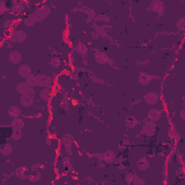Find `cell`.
<instances>
[{
  "instance_id": "cell-1",
  "label": "cell",
  "mask_w": 185,
  "mask_h": 185,
  "mask_svg": "<svg viewBox=\"0 0 185 185\" xmlns=\"http://www.w3.org/2000/svg\"><path fill=\"white\" fill-rule=\"evenodd\" d=\"M37 85L40 87H43L46 88H50V85L52 84V79L48 76L43 75H39L36 76Z\"/></svg>"
},
{
  "instance_id": "cell-2",
  "label": "cell",
  "mask_w": 185,
  "mask_h": 185,
  "mask_svg": "<svg viewBox=\"0 0 185 185\" xmlns=\"http://www.w3.org/2000/svg\"><path fill=\"white\" fill-rule=\"evenodd\" d=\"M158 94L154 92H149L145 96V100L149 105H154L158 101Z\"/></svg>"
},
{
  "instance_id": "cell-3",
  "label": "cell",
  "mask_w": 185,
  "mask_h": 185,
  "mask_svg": "<svg viewBox=\"0 0 185 185\" xmlns=\"http://www.w3.org/2000/svg\"><path fill=\"white\" fill-rule=\"evenodd\" d=\"M156 124L153 122H148L144 126V132L148 136H152L155 134L156 131Z\"/></svg>"
},
{
  "instance_id": "cell-4",
  "label": "cell",
  "mask_w": 185,
  "mask_h": 185,
  "mask_svg": "<svg viewBox=\"0 0 185 185\" xmlns=\"http://www.w3.org/2000/svg\"><path fill=\"white\" fill-rule=\"evenodd\" d=\"M34 102V99L33 97L30 96L29 95L25 94L22 95V96L20 98V103H21L22 105L25 107H30L33 105Z\"/></svg>"
},
{
  "instance_id": "cell-5",
  "label": "cell",
  "mask_w": 185,
  "mask_h": 185,
  "mask_svg": "<svg viewBox=\"0 0 185 185\" xmlns=\"http://www.w3.org/2000/svg\"><path fill=\"white\" fill-rule=\"evenodd\" d=\"M9 58H10V61L12 63H13L14 64H17L20 63V61L22 60V55L18 51H14V52H11L10 55H9Z\"/></svg>"
},
{
  "instance_id": "cell-6",
  "label": "cell",
  "mask_w": 185,
  "mask_h": 185,
  "mask_svg": "<svg viewBox=\"0 0 185 185\" xmlns=\"http://www.w3.org/2000/svg\"><path fill=\"white\" fill-rule=\"evenodd\" d=\"M18 72L21 77L28 78L30 75H31V69L27 64H23L19 68Z\"/></svg>"
},
{
  "instance_id": "cell-7",
  "label": "cell",
  "mask_w": 185,
  "mask_h": 185,
  "mask_svg": "<svg viewBox=\"0 0 185 185\" xmlns=\"http://www.w3.org/2000/svg\"><path fill=\"white\" fill-rule=\"evenodd\" d=\"M161 112H159L158 110L157 109H151L148 112V117L149 119H150V121L152 122H156L161 118Z\"/></svg>"
},
{
  "instance_id": "cell-8",
  "label": "cell",
  "mask_w": 185,
  "mask_h": 185,
  "mask_svg": "<svg viewBox=\"0 0 185 185\" xmlns=\"http://www.w3.org/2000/svg\"><path fill=\"white\" fill-rule=\"evenodd\" d=\"M138 81L140 84L143 85H146L149 84L150 82V76L148 74L145 72H141L138 77Z\"/></svg>"
},
{
  "instance_id": "cell-9",
  "label": "cell",
  "mask_w": 185,
  "mask_h": 185,
  "mask_svg": "<svg viewBox=\"0 0 185 185\" xmlns=\"http://www.w3.org/2000/svg\"><path fill=\"white\" fill-rule=\"evenodd\" d=\"M137 166L141 171L146 170L149 166V162L145 158H141L139 159L137 163Z\"/></svg>"
},
{
  "instance_id": "cell-10",
  "label": "cell",
  "mask_w": 185,
  "mask_h": 185,
  "mask_svg": "<svg viewBox=\"0 0 185 185\" xmlns=\"http://www.w3.org/2000/svg\"><path fill=\"white\" fill-rule=\"evenodd\" d=\"M30 88L31 87H29L27 83L22 82H20L19 84L17 85V91L20 94L25 95L27 94V92L28 91Z\"/></svg>"
},
{
  "instance_id": "cell-11",
  "label": "cell",
  "mask_w": 185,
  "mask_h": 185,
  "mask_svg": "<svg viewBox=\"0 0 185 185\" xmlns=\"http://www.w3.org/2000/svg\"><path fill=\"white\" fill-rule=\"evenodd\" d=\"M51 94H52L51 90L48 88H45L40 92V98L41 100L45 101V102H48L51 98Z\"/></svg>"
},
{
  "instance_id": "cell-12",
  "label": "cell",
  "mask_w": 185,
  "mask_h": 185,
  "mask_svg": "<svg viewBox=\"0 0 185 185\" xmlns=\"http://www.w3.org/2000/svg\"><path fill=\"white\" fill-rule=\"evenodd\" d=\"M8 113H9V115H10L11 117L17 118L19 117L20 114H21V111H20L19 107L14 106L10 108V109L9 110Z\"/></svg>"
},
{
  "instance_id": "cell-13",
  "label": "cell",
  "mask_w": 185,
  "mask_h": 185,
  "mask_svg": "<svg viewBox=\"0 0 185 185\" xmlns=\"http://www.w3.org/2000/svg\"><path fill=\"white\" fill-rule=\"evenodd\" d=\"M12 129H20V130H22L23 126H24V122H22V120L15 118L12 122Z\"/></svg>"
},
{
  "instance_id": "cell-14",
  "label": "cell",
  "mask_w": 185,
  "mask_h": 185,
  "mask_svg": "<svg viewBox=\"0 0 185 185\" xmlns=\"http://www.w3.org/2000/svg\"><path fill=\"white\" fill-rule=\"evenodd\" d=\"M26 83L29 87H36L37 85L36 76H35L34 75H30L28 77L26 78Z\"/></svg>"
},
{
  "instance_id": "cell-15",
  "label": "cell",
  "mask_w": 185,
  "mask_h": 185,
  "mask_svg": "<svg viewBox=\"0 0 185 185\" xmlns=\"http://www.w3.org/2000/svg\"><path fill=\"white\" fill-rule=\"evenodd\" d=\"M103 158L105 159V161L107 162V163H112V162L115 160L116 156L112 151H107L104 154Z\"/></svg>"
},
{
  "instance_id": "cell-16",
  "label": "cell",
  "mask_w": 185,
  "mask_h": 185,
  "mask_svg": "<svg viewBox=\"0 0 185 185\" xmlns=\"http://www.w3.org/2000/svg\"><path fill=\"white\" fill-rule=\"evenodd\" d=\"M12 151V148L9 144H5L4 146L1 148V152L4 156H8L11 153Z\"/></svg>"
},
{
  "instance_id": "cell-17",
  "label": "cell",
  "mask_w": 185,
  "mask_h": 185,
  "mask_svg": "<svg viewBox=\"0 0 185 185\" xmlns=\"http://www.w3.org/2000/svg\"><path fill=\"white\" fill-rule=\"evenodd\" d=\"M137 120L135 117H129L128 119H127L126 120V124L127 126H128L129 128H133V127H135L136 126V124H137Z\"/></svg>"
},
{
  "instance_id": "cell-18",
  "label": "cell",
  "mask_w": 185,
  "mask_h": 185,
  "mask_svg": "<svg viewBox=\"0 0 185 185\" xmlns=\"http://www.w3.org/2000/svg\"><path fill=\"white\" fill-rule=\"evenodd\" d=\"M16 38L19 41L20 43L23 42L26 38V34H25V32H23L22 31H18L16 33Z\"/></svg>"
},
{
  "instance_id": "cell-19",
  "label": "cell",
  "mask_w": 185,
  "mask_h": 185,
  "mask_svg": "<svg viewBox=\"0 0 185 185\" xmlns=\"http://www.w3.org/2000/svg\"><path fill=\"white\" fill-rule=\"evenodd\" d=\"M27 94L29 95L30 96L33 97H33L35 96V95H36V92H35V91L33 89V88H30L28 91V92H27Z\"/></svg>"
}]
</instances>
